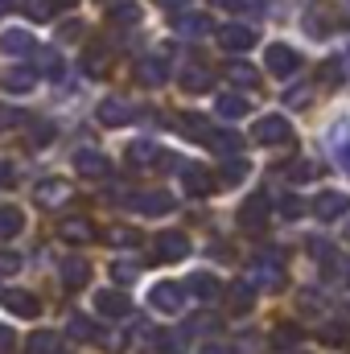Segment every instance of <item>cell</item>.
Wrapping results in <instances>:
<instances>
[{"label": "cell", "instance_id": "1", "mask_svg": "<svg viewBox=\"0 0 350 354\" xmlns=\"http://www.w3.org/2000/svg\"><path fill=\"white\" fill-rule=\"evenodd\" d=\"M243 280H252L256 288H280V284H284L280 256H276V252H268V256H260V260H252V268H248V276H243Z\"/></svg>", "mask_w": 350, "mask_h": 354}, {"label": "cell", "instance_id": "45", "mask_svg": "<svg viewBox=\"0 0 350 354\" xmlns=\"http://www.w3.org/2000/svg\"><path fill=\"white\" fill-rule=\"evenodd\" d=\"M0 185L8 189V185H17V169L8 165V161H0Z\"/></svg>", "mask_w": 350, "mask_h": 354}, {"label": "cell", "instance_id": "34", "mask_svg": "<svg viewBox=\"0 0 350 354\" xmlns=\"http://www.w3.org/2000/svg\"><path fill=\"white\" fill-rule=\"evenodd\" d=\"M157 351H161V354H185V334H181V330L161 334V338H157Z\"/></svg>", "mask_w": 350, "mask_h": 354}, {"label": "cell", "instance_id": "46", "mask_svg": "<svg viewBox=\"0 0 350 354\" xmlns=\"http://www.w3.org/2000/svg\"><path fill=\"white\" fill-rule=\"evenodd\" d=\"M288 174H293V181H309V174H313V165H288Z\"/></svg>", "mask_w": 350, "mask_h": 354}, {"label": "cell", "instance_id": "2", "mask_svg": "<svg viewBox=\"0 0 350 354\" xmlns=\"http://www.w3.org/2000/svg\"><path fill=\"white\" fill-rule=\"evenodd\" d=\"M264 66H268V75H276V79H288V75L301 66V54H297L293 46H284V41H272V46L264 50Z\"/></svg>", "mask_w": 350, "mask_h": 354}, {"label": "cell", "instance_id": "3", "mask_svg": "<svg viewBox=\"0 0 350 354\" xmlns=\"http://www.w3.org/2000/svg\"><path fill=\"white\" fill-rule=\"evenodd\" d=\"M149 305H153L157 313H181V309H185V288L174 284V280H161V284L149 288Z\"/></svg>", "mask_w": 350, "mask_h": 354}, {"label": "cell", "instance_id": "26", "mask_svg": "<svg viewBox=\"0 0 350 354\" xmlns=\"http://www.w3.org/2000/svg\"><path fill=\"white\" fill-rule=\"evenodd\" d=\"M66 334L79 338V342H91V338H99V326H95L91 317H83V313H71V317H66Z\"/></svg>", "mask_w": 350, "mask_h": 354}, {"label": "cell", "instance_id": "12", "mask_svg": "<svg viewBox=\"0 0 350 354\" xmlns=\"http://www.w3.org/2000/svg\"><path fill=\"white\" fill-rule=\"evenodd\" d=\"M326 140H330V153H334V161H338V165L350 174V124H347V120H342V124H334Z\"/></svg>", "mask_w": 350, "mask_h": 354}, {"label": "cell", "instance_id": "18", "mask_svg": "<svg viewBox=\"0 0 350 354\" xmlns=\"http://www.w3.org/2000/svg\"><path fill=\"white\" fill-rule=\"evenodd\" d=\"M185 292H190V297H198V301H214V297L223 292V284H219V280H214L210 272H198V276H190Z\"/></svg>", "mask_w": 350, "mask_h": 354}, {"label": "cell", "instance_id": "47", "mask_svg": "<svg viewBox=\"0 0 350 354\" xmlns=\"http://www.w3.org/2000/svg\"><path fill=\"white\" fill-rule=\"evenodd\" d=\"M284 103H288V107H301V103H309V91H288Z\"/></svg>", "mask_w": 350, "mask_h": 354}, {"label": "cell", "instance_id": "39", "mask_svg": "<svg viewBox=\"0 0 350 354\" xmlns=\"http://www.w3.org/2000/svg\"><path fill=\"white\" fill-rule=\"evenodd\" d=\"M322 338H326L330 346H342V342H347V326H342V322H334V326H326V330H322Z\"/></svg>", "mask_w": 350, "mask_h": 354}, {"label": "cell", "instance_id": "43", "mask_svg": "<svg viewBox=\"0 0 350 354\" xmlns=\"http://www.w3.org/2000/svg\"><path fill=\"white\" fill-rule=\"evenodd\" d=\"M50 136H54V124H33V128H29V140H33V145H46Z\"/></svg>", "mask_w": 350, "mask_h": 354}, {"label": "cell", "instance_id": "21", "mask_svg": "<svg viewBox=\"0 0 350 354\" xmlns=\"http://www.w3.org/2000/svg\"><path fill=\"white\" fill-rule=\"evenodd\" d=\"M157 161H161V149H157L153 140H136V145H128V165L145 169V165H157Z\"/></svg>", "mask_w": 350, "mask_h": 354}, {"label": "cell", "instance_id": "15", "mask_svg": "<svg viewBox=\"0 0 350 354\" xmlns=\"http://www.w3.org/2000/svg\"><path fill=\"white\" fill-rule=\"evenodd\" d=\"M132 206H136L140 214H169V210H174V198L161 194V189H153V194H136Z\"/></svg>", "mask_w": 350, "mask_h": 354}, {"label": "cell", "instance_id": "22", "mask_svg": "<svg viewBox=\"0 0 350 354\" xmlns=\"http://www.w3.org/2000/svg\"><path fill=\"white\" fill-rule=\"evenodd\" d=\"M0 87L12 91V95H25V91L37 87V71H25V66H17V71H8V75L0 79Z\"/></svg>", "mask_w": 350, "mask_h": 354}, {"label": "cell", "instance_id": "11", "mask_svg": "<svg viewBox=\"0 0 350 354\" xmlns=\"http://www.w3.org/2000/svg\"><path fill=\"white\" fill-rule=\"evenodd\" d=\"M0 301H4V305H8V309L17 313V317H37V313H42L37 297H33V292H25V288H8V292H4Z\"/></svg>", "mask_w": 350, "mask_h": 354}, {"label": "cell", "instance_id": "32", "mask_svg": "<svg viewBox=\"0 0 350 354\" xmlns=\"http://www.w3.org/2000/svg\"><path fill=\"white\" fill-rule=\"evenodd\" d=\"M206 145H210V149H214V153H227V157H231V153H239V149H243V140H239V136H235V132H210V140H206Z\"/></svg>", "mask_w": 350, "mask_h": 354}, {"label": "cell", "instance_id": "7", "mask_svg": "<svg viewBox=\"0 0 350 354\" xmlns=\"http://www.w3.org/2000/svg\"><path fill=\"white\" fill-rule=\"evenodd\" d=\"M268 206H272L268 194H252V198L239 206V227H243V231H264V223H268Z\"/></svg>", "mask_w": 350, "mask_h": 354}, {"label": "cell", "instance_id": "23", "mask_svg": "<svg viewBox=\"0 0 350 354\" xmlns=\"http://www.w3.org/2000/svg\"><path fill=\"white\" fill-rule=\"evenodd\" d=\"M58 235H62L66 243H91V239H95V227H91L87 218H66V223L58 227Z\"/></svg>", "mask_w": 350, "mask_h": 354}, {"label": "cell", "instance_id": "17", "mask_svg": "<svg viewBox=\"0 0 350 354\" xmlns=\"http://www.w3.org/2000/svg\"><path fill=\"white\" fill-rule=\"evenodd\" d=\"M0 50L17 58V54H33V50H37V41H33L29 33H21V29H4V33H0Z\"/></svg>", "mask_w": 350, "mask_h": 354}, {"label": "cell", "instance_id": "19", "mask_svg": "<svg viewBox=\"0 0 350 354\" xmlns=\"http://www.w3.org/2000/svg\"><path fill=\"white\" fill-rule=\"evenodd\" d=\"M91 276V264L83 260V256H71V260H62V284L66 288H83Z\"/></svg>", "mask_w": 350, "mask_h": 354}, {"label": "cell", "instance_id": "29", "mask_svg": "<svg viewBox=\"0 0 350 354\" xmlns=\"http://www.w3.org/2000/svg\"><path fill=\"white\" fill-rule=\"evenodd\" d=\"M21 227H25V214H21L17 206H0V239L21 235Z\"/></svg>", "mask_w": 350, "mask_h": 354}, {"label": "cell", "instance_id": "24", "mask_svg": "<svg viewBox=\"0 0 350 354\" xmlns=\"http://www.w3.org/2000/svg\"><path fill=\"white\" fill-rule=\"evenodd\" d=\"M214 111H219L223 120H243V115H248L252 107H248V99H243V95H231V91H227V95H219Z\"/></svg>", "mask_w": 350, "mask_h": 354}, {"label": "cell", "instance_id": "9", "mask_svg": "<svg viewBox=\"0 0 350 354\" xmlns=\"http://www.w3.org/2000/svg\"><path fill=\"white\" fill-rule=\"evenodd\" d=\"M75 174L99 181V177L111 174V165H107V157H103L99 149H79V153H75Z\"/></svg>", "mask_w": 350, "mask_h": 354}, {"label": "cell", "instance_id": "49", "mask_svg": "<svg viewBox=\"0 0 350 354\" xmlns=\"http://www.w3.org/2000/svg\"><path fill=\"white\" fill-rule=\"evenodd\" d=\"M198 354H231V351H227L223 342H206V346H202V351H198Z\"/></svg>", "mask_w": 350, "mask_h": 354}, {"label": "cell", "instance_id": "52", "mask_svg": "<svg viewBox=\"0 0 350 354\" xmlns=\"http://www.w3.org/2000/svg\"><path fill=\"white\" fill-rule=\"evenodd\" d=\"M54 8H75V0H54Z\"/></svg>", "mask_w": 350, "mask_h": 354}, {"label": "cell", "instance_id": "14", "mask_svg": "<svg viewBox=\"0 0 350 354\" xmlns=\"http://www.w3.org/2000/svg\"><path fill=\"white\" fill-rule=\"evenodd\" d=\"M132 120V107L124 103V99H103L99 103V124H107V128H124Z\"/></svg>", "mask_w": 350, "mask_h": 354}, {"label": "cell", "instance_id": "33", "mask_svg": "<svg viewBox=\"0 0 350 354\" xmlns=\"http://www.w3.org/2000/svg\"><path fill=\"white\" fill-rule=\"evenodd\" d=\"M223 185H239V181H243V177H248V161H243V157H235V161H227V165H223Z\"/></svg>", "mask_w": 350, "mask_h": 354}, {"label": "cell", "instance_id": "10", "mask_svg": "<svg viewBox=\"0 0 350 354\" xmlns=\"http://www.w3.org/2000/svg\"><path fill=\"white\" fill-rule=\"evenodd\" d=\"M227 305H231V313H252V305H256V284H252V280H235V284L227 288Z\"/></svg>", "mask_w": 350, "mask_h": 354}, {"label": "cell", "instance_id": "42", "mask_svg": "<svg viewBox=\"0 0 350 354\" xmlns=\"http://www.w3.org/2000/svg\"><path fill=\"white\" fill-rule=\"evenodd\" d=\"M107 239H111L116 248H128V243H136V235H132L128 227H111V231H107Z\"/></svg>", "mask_w": 350, "mask_h": 354}, {"label": "cell", "instance_id": "31", "mask_svg": "<svg viewBox=\"0 0 350 354\" xmlns=\"http://www.w3.org/2000/svg\"><path fill=\"white\" fill-rule=\"evenodd\" d=\"M181 87L194 91V95H202V91H210L214 83H210V71H206V66H190L185 79H181Z\"/></svg>", "mask_w": 350, "mask_h": 354}, {"label": "cell", "instance_id": "40", "mask_svg": "<svg viewBox=\"0 0 350 354\" xmlns=\"http://www.w3.org/2000/svg\"><path fill=\"white\" fill-rule=\"evenodd\" d=\"M29 17H33V21L54 17V0H29Z\"/></svg>", "mask_w": 350, "mask_h": 354}, {"label": "cell", "instance_id": "36", "mask_svg": "<svg viewBox=\"0 0 350 354\" xmlns=\"http://www.w3.org/2000/svg\"><path fill=\"white\" fill-rule=\"evenodd\" d=\"M54 351H58V338L50 330H42V334L29 338V354H54Z\"/></svg>", "mask_w": 350, "mask_h": 354}, {"label": "cell", "instance_id": "37", "mask_svg": "<svg viewBox=\"0 0 350 354\" xmlns=\"http://www.w3.org/2000/svg\"><path fill=\"white\" fill-rule=\"evenodd\" d=\"M136 272H140V264H136V260H116V264H111L116 284H128V280H136Z\"/></svg>", "mask_w": 350, "mask_h": 354}, {"label": "cell", "instance_id": "4", "mask_svg": "<svg viewBox=\"0 0 350 354\" xmlns=\"http://www.w3.org/2000/svg\"><path fill=\"white\" fill-rule=\"evenodd\" d=\"M33 202L46 206V210L66 206V202H71V185H66V177H46V181H37V185H33Z\"/></svg>", "mask_w": 350, "mask_h": 354}, {"label": "cell", "instance_id": "50", "mask_svg": "<svg viewBox=\"0 0 350 354\" xmlns=\"http://www.w3.org/2000/svg\"><path fill=\"white\" fill-rule=\"evenodd\" d=\"M223 8H243V0H219Z\"/></svg>", "mask_w": 350, "mask_h": 354}, {"label": "cell", "instance_id": "20", "mask_svg": "<svg viewBox=\"0 0 350 354\" xmlns=\"http://www.w3.org/2000/svg\"><path fill=\"white\" fill-rule=\"evenodd\" d=\"M136 75H140L145 87H161L169 71H165V58H140V62H136Z\"/></svg>", "mask_w": 350, "mask_h": 354}, {"label": "cell", "instance_id": "48", "mask_svg": "<svg viewBox=\"0 0 350 354\" xmlns=\"http://www.w3.org/2000/svg\"><path fill=\"white\" fill-rule=\"evenodd\" d=\"M8 351H12V330L0 326V354H8Z\"/></svg>", "mask_w": 350, "mask_h": 354}, {"label": "cell", "instance_id": "8", "mask_svg": "<svg viewBox=\"0 0 350 354\" xmlns=\"http://www.w3.org/2000/svg\"><path fill=\"white\" fill-rule=\"evenodd\" d=\"M153 243H157V260H165V264H177V260L190 256V239H185L181 231H165V235H157Z\"/></svg>", "mask_w": 350, "mask_h": 354}, {"label": "cell", "instance_id": "53", "mask_svg": "<svg viewBox=\"0 0 350 354\" xmlns=\"http://www.w3.org/2000/svg\"><path fill=\"white\" fill-rule=\"evenodd\" d=\"M347 239H350V227H347Z\"/></svg>", "mask_w": 350, "mask_h": 354}, {"label": "cell", "instance_id": "30", "mask_svg": "<svg viewBox=\"0 0 350 354\" xmlns=\"http://www.w3.org/2000/svg\"><path fill=\"white\" fill-rule=\"evenodd\" d=\"M177 128H181L185 136H194V140H210V132H214L202 115H181V120H177Z\"/></svg>", "mask_w": 350, "mask_h": 354}, {"label": "cell", "instance_id": "44", "mask_svg": "<svg viewBox=\"0 0 350 354\" xmlns=\"http://www.w3.org/2000/svg\"><path fill=\"white\" fill-rule=\"evenodd\" d=\"M280 210H284V218H301V214H305V202H301V198H284Z\"/></svg>", "mask_w": 350, "mask_h": 354}, {"label": "cell", "instance_id": "51", "mask_svg": "<svg viewBox=\"0 0 350 354\" xmlns=\"http://www.w3.org/2000/svg\"><path fill=\"white\" fill-rule=\"evenodd\" d=\"M157 4H165V8H181L185 0H157Z\"/></svg>", "mask_w": 350, "mask_h": 354}, {"label": "cell", "instance_id": "13", "mask_svg": "<svg viewBox=\"0 0 350 354\" xmlns=\"http://www.w3.org/2000/svg\"><path fill=\"white\" fill-rule=\"evenodd\" d=\"M313 210H317V218H326V223H330V218H338V214H347V210H350V198H347V194H338V189H326V194L313 202Z\"/></svg>", "mask_w": 350, "mask_h": 354}, {"label": "cell", "instance_id": "25", "mask_svg": "<svg viewBox=\"0 0 350 354\" xmlns=\"http://www.w3.org/2000/svg\"><path fill=\"white\" fill-rule=\"evenodd\" d=\"M174 25H177V33H185V37H202V33H210V17H194V12H177L174 17Z\"/></svg>", "mask_w": 350, "mask_h": 354}, {"label": "cell", "instance_id": "27", "mask_svg": "<svg viewBox=\"0 0 350 354\" xmlns=\"http://www.w3.org/2000/svg\"><path fill=\"white\" fill-rule=\"evenodd\" d=\"M210 169H185V194H194V198H206L210 189H214V181H210Z\"/></svg>", "mask_w": 350, "mask_h": 354}, {"label": "cell", "instance_id": "28", "mask_svg": "<svg viewBox=\"0 0 350 354\" xmlns=\"http://www.w3.org/2000/svg\"><path fill=\"white\" fill-rule=\"evenodd\" d=\"M301 342V326H293V322H280L276 330H272V346L276 351H293Z\"/></svg>", "mask_w": 350, "mask_h": 354}, {"label": "cell", "instance_id": "38", "mask_svg": "<svg viewBox=\"0 0 350 354\" xmlns=\"http://www.w3.org/2000/svg\"><path fill=\"white\" fill-rule=\"evenodd\" d=\"M136 17H140L136 4H116V12H111V21H120V25H136Z\"/></svg>", "mask_w": 350, "mask_h": 354}, {"label": "cell", "instance_id": "41", "mask_svg": "<svg viewBox=\"0 0 350 354\" xmlns=\"http://www.w3.org/2000/svg\"><path fill=\"white\" fill-rule=\"evenodd\" d=\"M12 272H21V256L17 252H0V276H12Z\"/></svg>", "mask_w": 350, "mask_h": 354}, {"label": "cell", "instance_id": "6", "mask_svg": "<svg viewBox=\"0 0 350 354\" xmlns=\"http://www.w3.org/2000/svg\"><path fill=\"white\" fill-rule=\"evenodd\" d=\"M256 140L260 145H288L293 140V124L284 115H264V120H256Z\"/></svg>", "mask_w": 350, "mask_h": 354}, {"label": "cell", "instance_id": "35", "mask_svg": "<svg viewBox=\"0 0 350 354\" xmlns=\"http://www.w3.org/2000/svg\"><path fill=\"white\" fill-rule=\"evenodd\" d=\"M227 79H231L235 87H252V83H256V71H252L248 62H231V71H227Z\"/></svg>", "mask_w": 350, "mask_h": 354}, {"label": "cell", "instance_id": "5", "mask_svg": "<svg viewBox=\"0 0 350 354\" xmlns=\"http://www.w3.org/2000/svg\"><path fill=\"white\" fill-rule=\"evenodd\" d=\"M95 309H99V317L120 322V317H128V313H132V301H128L120 288H99V292H95Z\"/></svg>", "mask_w": 350, "mask_h": 354}, {"label": "cell", "instance_id": "16", "mask_svg": "<svg viewBox=\"0 0 350 354\" xmlns=\"http://www.w3.org/2000/svg\"><path fill=\"white\" fill-rule=\"evenodd\" d=\"M219 37H223V46H227V50H235V54H243V50H252V46H256V33H252L248 25H227Z\"/></svg>", "mask_w": 350, "mask_h": 354}]
</instances>
